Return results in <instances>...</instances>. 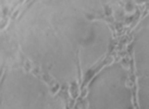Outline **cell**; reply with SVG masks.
Here are the masks:
<instances>
[{
  "label": "cell",
  "instance_id": "obj_4",
  "mask_svg": "<svg viewBox=\"0 0 149 109\" xmlns=\"http://www.w3.org/2000/svg\"><path fill=\"white\" fill-rule=\"evenodd\" d=\"M130 52L137 106L139 109H149V11L133 30Z\"/></svg>",
  "mask_w": 149,
  "mask_h": 109
},
{
  "label": "cell",
  "instance_id": "obj_1",
  "mask_svg": "<svg viewBox=\"0 0 149 109\" xmlns=\"http://www.w3.org/2000/svg\"><path fill=\"white\" fill-rule=\"evenodd\" d=\"M102 8L94 1H28L7 28V38L50 84L74 87L104 61L113 45V29Z\"/></svg>",
  "mask_w": 149,
  "mask_h": 109
},
{
  "label": "cell",
  "instance_id": "obj_2",
  "mask_svg": "<svg viewBox=\"0 0 149 109\" xmlns=\"http://www.w3.org/2000/svg\"><path fill=\"white\" fill-rule=\"evenodd\" d=\"M0 109H68V104L53 85L39 74L23 66H11L1 76Z\"/></svg>",
  "mask_w": 149,
  "mask_h": 109
},
{
  "label": "cell",
  "instance_id": "obj_3",
  "mask_svg": "<svg viewBox=\"0 0 149 109\" xmlns=\"http://www.w3.org/2000/svg\"><path fill=\"white\" fill-rule=\"evenodd\" d=\"M133 69L122 60L99 68L85 93L86 109H134L136 103Z\"/></svg>",
  "mask_w": 149,
  "mask_h": 109
}]
</instances>
